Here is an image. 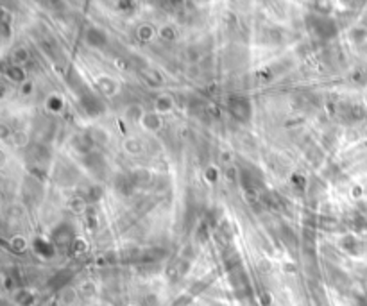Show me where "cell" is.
Here are the masks:
<instances>
[{
  "label": "cell",
  "mask_w": 367,
  "mask_h": 306,
  "mask_svg": "<svg viewBox=\"0 0 367 306\" xmlns=\"http://www.w3.org/2000/svg\"><path fill=\"white\" fill-rule=\"evenodd\" d=\"M228 107H230V113L235 118H238V120H247V118H249L251 106H249V102H247V99H242V97L230 99Z\"/></svg>",
  "instance_id": "obj_1"
},
{
  "label": "cell",
  "mask_w": 367,
  "mask_h": 306,
  "mask_svg": "<svg viewBox=\"0 0 367 306\" xmlns=\"http://www.w3.org/2000/svg\"><path fill=\"white\" fill-rule=\"evenodd\" d=\"M314 31L321 36V38H330V36L335 34L337 29L333 26V22L326 20V18H315L314 20Z\"/></svg>",
  "instance_id": "obj_2"
}]
</instances>
